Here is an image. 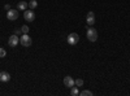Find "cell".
Listing matches in <instances>:
<instances>
[{"instance_id":"cell-1","label":"cell","mask_w":130,"mask_h":96,"mask_svg":"<svg viewBox=\"0 0 130 96\" xmlns=\"http://www.w3.org/2000/svg\"><path fill=\"white\" fill-rule=\"evenodd\" d=\"M67 42H68V44H70V46H75L79 42V35L77 33H72V34L68 35Z\"/></svg>"},{"instance_id":"cell-2","label":"cell","mask_w":130,"mask_h":96,"mask_svg":"<svg viewBox=\"0 0 130 96\" xmlns=\"http://www.w3.org/2000/svg\"><path fill=\"white\" fill-rule=\"evenodd\" d=\"M20 43L22 44L24 47H30L32 44V39L27 35V34H22L20 38Z\"/></svg>"},{"instance_id":"cell-3","label":"cell","mask_w":130,"mask_h":96,"mask_svg":"<svg viewBox=\"0 0 130 96\" xmlns=\"http://www.w3.org/2000/svg\"><path fill=\"white\" fill-rule=\"evenodd\" d=\"M87 39L90 40V42H96V39H98V31H96V29H94V27H90L89 30H87Z\"/></svg>"},{"instance_id":"cell-4","label":"cell","mask_w":130,"mask_h":96,"mask_svg":"<svg viewBox=\"0 0 130 96\" xmlns=\"http://www.w3.org/2000/svg\"><path fill=\"white\" fill-rule=\"evenodd\" d=\"M18 9H9L7 10V18L9 21H16L18 18Z\"/></svg>"},{"instance_id":"cell-5","label":"cell","mask_w":130,"mask_h":96,"mask_svg":"<svg viewBox=\"0 0 130 96\" xmlns=\"http://www.w3.org/2000/svg\"><path fill=\"white\" fill-rule=\"evenodd\" d=\"M24 18L27 21V22H32L35 20V14L32 12V9H29V10H25L24 12Z\"/></svg>"},{"instance_id":"cell-6","label":"cell","mask_w":130,"mask_h":96,"mask_svg":"<svg viewBox=\"0 0 130 96\" xmlns=\"http://www.w3.org/2000/svg\"><path fill=\"white\" fill-rule=\"evenodd\" d=\"M64 84H65V87L72 88L73 86H75V81H74L70 75H67V77L64 78Z\"/></svg>"},{"instance_id":"cell-7","label":"cell","mask_w":130,"mask_h":96,"mask_svg":"<svg viewBox=\"0 0 130 96\" xmlns=\"http://www.w3.org/2000/svg\"><path fill=\"white\" fill-rule=\"evenodd\" d=\"M18 43H20V38H18L16 34L9 36V39H8V44H9L10 47H16Z\"/></svg>"},{"instance_id":"cell-8","label":"cell","mask_w":130,"mask_h":96,"mask_svg":"<svg viewBox=\"0 0 130 96\" xmlns=\"http://www.w3.org/2000/svg\"><path fill=\"white\" fill-rule=\"evenodd\" d=\"M86 22H87L89 26H92L95 24V14L94 12H89L87 13V17H86Z\"/></svg>"},{"instance_id":"cell-9","label":"cell","mask_w":130,"mask_h":96,"mask_svg":"<svg viewBox=\"0 0 130 96\" xmlns=\"http://www.w3.org/2000/svg\"><path fill=\"white\" fill-rule=\"evenodd\" d=\"M10 81V75H9V73L7 71H0V82H9Z\"/></svg>"},{"instance_id":"cell-10","label":"cell","mask_w":130,"mask_h":96,"mask_svg":"<svg viewBox=\"0 0 130 96\" xmlns=\"http://www.w3.org/2000/svg\"><path fill=\"white\" fill-rule=\"evenodd\" d=\"M27 7H29V3H26V2H20L17 4V9L18 10H26Z\"/></svg>"},{"instance_id":"cell-11","label":"cell","mask_w":130,"mask_h":96,"mask_svg":"<svg viewBox=\"0 0 130 96\" xmlns=\"http://www.w3.org/2000/svg\"><path fill=\"white\" fill-rule=\"evenodd\" d=\"M70 95L72 96H77V95H79V91H78V88L77 87H72V91H70Z\"/></svg>"},{"instance_id":"cell-12","label":"cell","mask_w":130,"mask_h":96,"mask_svg":"<svg viewBox=\"0 0 130 96\" xmlns=\"http://www.w3.org/2000/svg\"><path fill=\"white\" fill-rule=\"evenodd\" d=\"M37 5H38L37 0H31V2L29 3V8H30V9H34V8H37Z\"/></svg>"},{"instance_id":"cell-13","label":"cell","mask_w":130,"mask_h":96,"mask_svg":"<svg viewBox=\"0 0 130 96\" xmlns=\"http://www.w3.org/2000/svg\"><path fill=\"white\" fill-rule=\"evenodd\" d=\"M79 95H81V96H92V92L89 91V90H85V91L79 92Z\"/></svg>"},{"instance_id":"cell-14","label":"cell","mask_w":130,"mask_h":96,"mask_svg":"<svg viewBox=\"0 0 130 96\" xmlns=\"http://www.w3.org/2000/svg\"><path fill=\"white\" fill-rule=\"evenodd\" d=\"M75 86H78V87H81V86H83V79H75Z\"/></svg>"},{"instance_id":"cell-15","label":"cell","mask_w":130,"mask_h":96,"mask_svg":"<svg viewBox=\"0 0 130 96\" xmlns=\"http://www.w3.org/2000/svg\"><path fill=\"white\" fill-rule=\"evenodd\" d=\"M21 30H22V34H27V33H29V26L24 25L22 27H21Z\"/></svg>"},{"instance_id":"cell-16","label":"cell","mask_w":130,"mask_h":96,"mask_svg":"<svg viewBox=\"0 0 130 96\" xmlns=\"http://www.w3.org/2000/svg\"><path fill=\"white\" fill-rule=\"evenodd\" d=\"M5 55H7L5 49L4 48H0V57H5Z\"/></svg>"},{"instance_id":"cell-17","label":"cell","mask_w":130,"mask_h":96,"mask_svg":"<svg viewBox=\"0 0 130 96\" xmlns=\"http://www.w3.org/2000/svg\"><path fill=\"white\" fill-rule=\"evenodd\" d=\"M21 33H22V30H18V29H17L16 31H14V34H16V35H20Z\"/></svg>"},{"instance_id":"cell-18","label":"cell","mask_w":130,"mask_h":96,"mask_svg":"<svg viewBox=\"0 0 130 96\" xmlns=\"http://www.w3.org/2000/svg\"><path fill=\"white\" fill-rule=\"evenodd\" d=\"M4 8H5V10H9V9H12V8H10V5H9V4H5V7H4Z\"/></svg>"}]
</instances>
